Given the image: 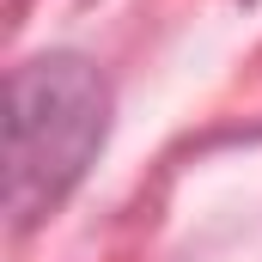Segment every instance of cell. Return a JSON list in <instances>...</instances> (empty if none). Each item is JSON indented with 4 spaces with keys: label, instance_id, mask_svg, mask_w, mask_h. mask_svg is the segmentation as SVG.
Segmentation results:
<instances>
[{
    "label": "cell",
    "instance_id": "cell-1",
    "mask_svg": "<svg viewBox=\"0 0 262 262\" xmlns=\"http://www.w3.org/2000/svg\"><path fill=\"white\" fill-rule=\"evenodd\" d=\"M110 134V85L85 55H37L6 79V207L43 220Z\"/></svg>",
    "mask_w": 262,
    "mask_h": 262
}]
</instances>
